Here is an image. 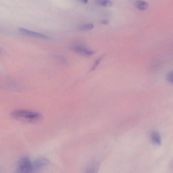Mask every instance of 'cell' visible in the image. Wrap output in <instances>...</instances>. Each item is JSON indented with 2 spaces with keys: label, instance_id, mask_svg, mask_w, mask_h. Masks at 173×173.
Wrapping results in <instances>:
<instances>
[{
  "label": "cell",
  "instance_id": "obj_12",
  "mask_svg": "<svg viewBox=\"0 0 173 173\" xmlns=\"http://www.w3.org/2000/svg\"><path fill=\"white\" fill-rule=\"evenodd\" d=\"M101 23L102 24L104 25H108V22L107 20H102L101 22Z\"/></svg>",
  "mask_w": 173,
  "mask_h": 173
},
{
  "label": "cell",
  "instance_id": "obj_3",
  "mask_svg": "<svg viewBox=\"0 0 173 173\" xmlns=\"http://www.w3.org/2000/svg\"><path fill=\"white\" fill-rule=\"evenodd\" d=\"M70 48L74 52L85 56H90L95 53L93 50L79 44H74L71 46Z\"/></svg>",
  "mask_w": 173,
  "mask_h": 173
},
{
  "label": "cell",
  "instance_id": "obj_4",
  "mask_svg": "<svg viewBox=\"0 0 173 173\" xmlns=\"http://www.w3.org/2000/svg\"><path fill=\"white\" fill-rule=\"evenodd\" d=\"M49 164V161L45 158H40L32 163V172L40 170Z\"/></svg>",
  "mask_w": 173,
  "mask_h": 173
},
{
  "label": "cell",
  "instance_id": "obj_13",
  "mask_svg": "<svg viewBox=\"0 0 173 173\" xmlns=\"http://www.w3.org/2000/svg\"><path fill=\"white\" fill-rule=\"evenodd\" d=\"M80 1L85 3H87L88 2V0H80Z\"/></svg>",
  "mask_w": 173,
  "mask_h": 173
},
{
  "label": "cell",
  "instance_id": "obj_2",
  "mask_svg": "<svg viewBox=\"0 0 173 173\" xmlns=\"http://www.w3.org/2000/svg\"><path fill=\"white\" fill-rule=\"evenodd\" d=\"M18 168V171L20 173L32 172V163L28 158H23L19 161Z\"/></svg>",
  "mask_w": 173,
  "mask_h": 173
},
{
  "label": "cell",
  "instance_id": "obj_10",
  "mask_svg": "<svg viewBox=\"0 0 173 173\" xmlns=\"http://www.w3.org/2000/svg\"><path fill=\"white\" fill-rule=\"evenodd\" d=\"M103 57V56L101 57H100L99 58L97 59L96 61H95L94 65L92 66V68L90 70V72H92V71L94 70L95 69H96V68L98 65V64H99L100 61L101 60V59H102Z\"/></svg>",
  "mask_w": 173,
  "mask_h": 173
},
{
  "label": "cell",
  "instance_id": "obj_8",
  "mask_svg": "<svg viewBox=\"0 0 173 173\" xmlns=\"http://www.w3.org/2000/svg\"><path fill=\"white\" fill-rule=\"evenodd\" d=\"M95 2L98 5L104 7H111L113 2L110 0H95Z\"/></svg>",
  "mask_w": 173,
  "mask_h": 173
},
{
  "label": "cell",
  "instance_id": "obj_9",
  "mask_svg": "<svg viewBox=\"0 0 173 173\" xmlns=\"http://www.w3.org/2000/svg\"><path fill=\"white\" fill-rule=\"evenodd\" d=\"M94 28V25L92 23H88L81 25L79 27L78 29L82 31L89 30L92 29Z\"/></svg>",
  "mask_w": 173,
  "mask_h": 173
},
{
  "label": "cell",
  "instance_id": "obj_7",
  "mask_svg": "<svg viewBox=\"0 0 173 173\" xmlns=\"http://www.w3.org/2000/svg\"><path fill=\"white\" fill-rule=\"evenodd\" d=\"M151 140L153 143L156 145H160L161 144V138L160 135L156 131L152 132L151 135Z\"/></svg>",
  "mask_w": 173,
  "mask_h": 173
},
{
  "label": "cell",
  "instance_id": "obj_11",
  "mask_svg": "<svg viewBox=\"0 0 173 173\" xmlns=\"http://www.w3.org/2000/svg\"><path fill=\"white\" fill-rule=\"evenodd\" d=\"M172 77H173V73L172 72L169 73L167 74V80L169 83H172Z\"/></svg>",
  "mask_w": 173,
  "mask_h": 173
},
{
  "label": "cell",
  "instance_id": "obj_5",
  "mask_svg": "<svg viewBox=\"0 0 173 173\" xmlns=\"http://www.w3.org/2000/svg\"><path fill=\"white\" fill-rule=\"evenodd\" d=\"M20 32L27 36H31L36 38L48 40L49 39V37L43 34L31 31L28 29L22 28L19 29Z\"/></svg>",
  "mask_w": 173,
  "mask_h": 173
},
{
  "label": "cell",
  "instance_id": "obj_1",
  "mask_svg": "<svg viewBox=\"0 0 173 173\" xmlns=\"http://www.w3.org/2000/svg\"><path fill=\"white\" fill-rule=\"evenodd\" d=\"M12 116L17 119L33 121L40 119L42 115L36 112L25 110L19 109L13 111Z\"/></svg>",
  "mask_w": 173,
  "mask_h": 173
},
{
  "label": "cell",
  "instance_id": "obj_6",
  "mask_svg": "<svg viewBox=\"0 0 173 173\" xmlns=\"http://www.w3.org/2000/svg\"><path fill=\"white\" fill-rule=\"evenodd\" d=\"M134 5L140 11H144L147 10L149 6L148 3L143 0H136L134 2Z\"/></svg>",
  "mask_w": 173,
  "mask_h": 173
}]
</instances>
